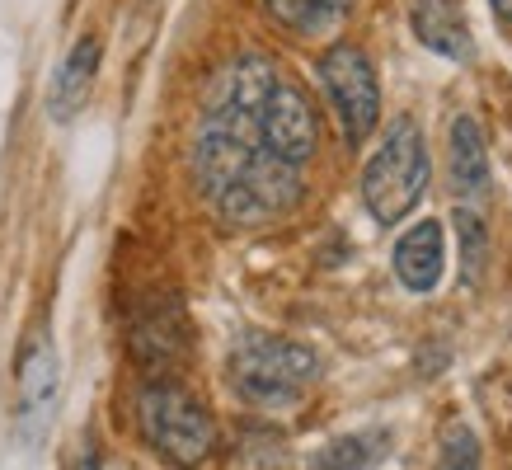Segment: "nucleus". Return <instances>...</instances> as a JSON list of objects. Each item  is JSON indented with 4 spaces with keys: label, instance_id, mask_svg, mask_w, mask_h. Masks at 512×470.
Returning <instances> with one entry per match:
<instances>
[{
    "label": "nucleus",
    "instance_id": "nucleus-13",
    "mask_svg": "<svg viewBox=\"0 0 512 470\" xmlns=\"http://www.w3.org/2000/svg\"><path fill=\"white\" fill-rule=\"evenodd\" d=\"M264 10L287 33H325L353 10V0H264Z\"/></svg>",
    "mask_w": 512,
    "mask_h": 470
},
{
    "label": "nucleus",
    "instance_id": "nucleus-11",
    "mask_svg": "<svg viewBox=\"0 0 512 470\" xmlns=\"http://www.w3.org/2000/svg\"><path fill=\"white\" fill-rule=\"evenodd\" d=\"M179 348H184V315H179V306H174V301H151V306L137 315V325H132V353H137L141 362L160 367V362H170Z\"/></svg>",
    "mask_w": 512,
    "mask_h": 470
},
{
    "label": "nucleus",
    "instance_id": "nucleus-1",
    "mask_svg": "<svg viewBox=\"0 0 512 470\" xmlns=\"http://www.w3.org/2000/svg\"><path fill=\"white\" fill-rule=\"evenodd\" d=\"M278 66L249 52L235 57L202 104L193 137V179L226 226H268L306 198V165H292L268 141L264 99L278 85Z\"/></svg>",
    "mask_w": 512,
    "mask_h": 470
},
{
    "label": "nucleus",
    "instance_id": "nucleus-4",
    "mask_svg": "<svg viewBox=\"0 0 512 470\" xmlns=\"http://www.w3.org/2000/svg\"><path fill=\"white\" fill-rule=\"evenodd\" d=\"M428 174H433V165H428V141H423L419 123L395 118L376 146V156L362 170V203L381 226H395L428 193Z\"/></svg>",
    "mask_w": 512,
    "mask_h": 470
},
{
    "label": "nucleus",
    "instance_id": "nucleus-6",
    "mask_svg": "<svg viewBox=\"0 0 512 470\" xmlns=\"http://www.w3.org/2000/svg\"><path fill=\"white\" fill-rule=\"evenodd\" d=\"M57 391H62V372H57V353L47 344L43 334L24 348L19 358V428L24 438H38L57 409Z\"/></svg>",
    "mask_w": 512,
    "mask_h": 470
},
{
    "label": "nucleus",
    "instance_id": "nucleus-16",
    "mask_svg": "<svg viewBox=\"0 0 512 470\" xmlns=\"http://www.w3.org/2000/svg\"><path fill=\"white\" fill-rule=\"evenodd\" d=\"M494 5V15L503 19V24H512V0H489Z\"/></svg>",
    "mask_w": 512,
    "mask_h": 470
},
{
    "label": "nucleus",
    "instance_id": "nucleus-2",
    "mask_svg": "<svg viewBox=\"0 0 512 470\" xmlns=\"http://www.w3.org/2000/svg\"><path fill=\"white\" fill-rule=\"evenodd\" d=\"M141 442L174 470H212L221 456V433L212 409L179 381H146L137 391Z\"/></svg>",
    "mask_w": 512,
    "mask_h": 470
},
{
    "label": "nucleus",
    "instance_id": "nucleus-7",
    "mask_svg": "<svg viewBox=\"0 0 512 470\" xmlns=\"http://www.w3.org/2000/svg\"><path fill=\"white\" fill-rule=\"evenodd\" d=\"M447 268V250H442V221H419L414 231L400 235L395 245V273L409 292H433Z\"/></svg>",
    "mask_w": 512,
    "mask_h": 470
},
{
    "label": "nucleus",
    "instance_id": "nucleus-10",
    "mask_svg": "<svg viewBox=\"0 0 512 470\" xmlns=\"http://www.w3.org/2000/svg\"><path fill=\"white\" fill-rule=\"evenodd\" d=\"M414 33H419L423 47H433L442 57H456V62L470 57V29L456 0H419L414 5Z\"/></svg>",
    "mask_w": 512,
    "mask_h": 470
},
{
    "label": "nucleus",
    "instance_id": "nucleus-3",
    "mask_svg": "<svg viewBox=\"0 0 512 470\" xmlns=\"http://www.w3.org/2000/svg\"><path fill=\"white\" fill-rule=\"evenodd\" d=\"M231 391L254 409H292L320 381L315 348L282 334H245L226 362Z\"/></svg>",
    "mask_w": 512,
    "mask_h": 470
},
{
    "label": "nucleus",
    "instance_id": "nucleus-15",
    "mask_svg": "<svg viewBox=\"0 0 512 470\" xmlns=\"http://www.w3.org/2000/svg\"><path fill=\"white\" fill-rule=\"evenodd\" d=\"M437 470H480V438L470 433L466 423L447 428L442 452H437Z\"/></svg>",
    "mask_w": 512,
    "mask_h": 470
},
{
    "label": "nucleus",
    "instance_id": "nucleus-12",
    "mask_svg": "<svg viewBox=\"0 0 512 470\" xmlns=\"http://www.w3.org/2000/svg\"><path fill=\"white\" fill-rule=\"evenodd\" d=\"M390 452V433L367 428V433H348V438L325 442L311 456V470H376Z\"/></svg>",
    "mask_w": 512,
    "mask_h": 470
},
{
    "label": "nucleus",
    "instance_id": "nucleus-14",
    "mask_svg": "<svg viewBox=\"0 0 512 470\" xmlns=\"http://www.w3.org/2000/svg\"><path fill=\"white\" fill-rule=\"evenodd\" d=\"M456 235H461V278L475 287L484 278V264H489V231H484V221L475 212H456Z\"/></svg>",
    "mask_w": 512,
    "mask_h": 470
},
{
    "label": "nucleus",
    "instance_id": "nucleus-8",
    "mask_svg": "<svg viewBox=\"0 0 512 470\" xmlns=\"http://www.w3.org/2000/svg\"><path fill=\"white\" fill-rule=\"evenodd\" d=\"M447 170H451V188L461 198H480L484 188H489V146H484V132L470 113L451 118Z\"/></svg>",
    "mask_w": 512,
    "mask_h": 470
},
{
    "label": "nucleus",
    "instance_id": "nucleus-9",
    "mask_svg": "<svg viewBox=\"0 0 512 470\" xmlns=\"http://www.w3.org/2000/svg\"><path fill=\"white\" fill-rule=\"evenodd\" d=\"M99 76V38H80L71 52H66L62 71L52 80V94H47V113L57 123H71L80 113V104L90 99V85Z\"/></svg>",
    "mask_w": 512,
    "mask_h": 470
},
{
    "label": "nucleus",
    "instance_id": "nucleus-5",
    "mask_svg": "<svg viewBox=\"0 0 512 470\" xmlns=\"http://www.w3.org/2000/svg\"><path fill=\"white\" fill-rule=\"evenodd\" d=\"M320 80H325L334 113H339L343 137L353 146L372 137V127L381 123V80H376L372 57L353 43H334L320 57Z\"/></svg>",
    "mask_w": 512,
    "mask_h": 470
}]
</instances>
